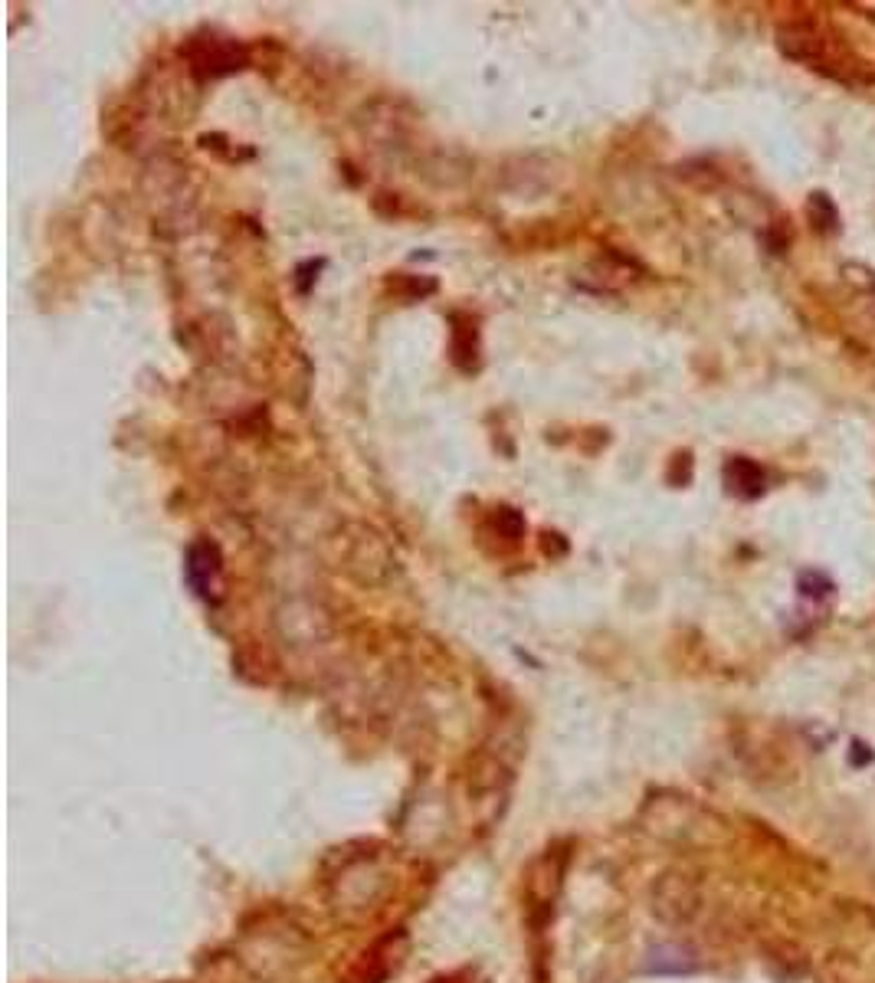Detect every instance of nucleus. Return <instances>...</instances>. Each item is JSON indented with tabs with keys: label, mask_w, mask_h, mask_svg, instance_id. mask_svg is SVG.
Masks as SVG:
<instances>
[{
	"label": "nucleus",
	"mask_w": 875,
	"mask_h": 983,
	"mask_svg": "<svg viewBox=\"0 0 875 983\" xmlns=\"http://www.w3.org/2000/svg\"><path fill=\"white\" fill-rule=\"evenodd\" d=\"M872 757H875V754H872V748H866V744H862V741H856V744H853V764H856V767H862V764H872Z\"/></svg>",
	"instance_id": "7ed1b4c3"
},
{
	"label": "nucleus",
	"mask_w": 875,
	"mask_h": 983,
	"mask_svg": "<svg viewBox=\"0 0 875 983\" xmlns=\"http://www.w3.org/2000/svg\"><path fill=\"white\" fill-rule=\"evenodd\" d=\"M800 590H803V594H807V597H823V594H830L833 584H830V580H826L823 574L813 571V574H803V577H800Z\"/></svg>",
	"instance_id": "f03ea898"
},
{
	"label": "nucleus",
	"mask_w": 875,
	"mask_h": 983,
	"mask_svg": "<svg viewBox=\"0 0 875 983\" xmlns=\"http://www.w3.org/2000/svg\"><path fill=\"white\" fill-rule=\"evenodd\" d=\"M728 472H738V479H728V482H731V492L744 495V499H751V495H758L764 489V472L754 463H748V459H735V463L728 466Z\"/></svg>",
	"instance_id": "f257e3e1"
}]
</instances>
